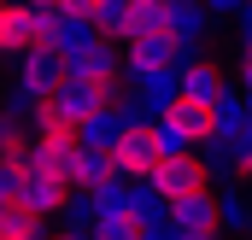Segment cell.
I'll return each instance as SVG.
<instances>
[{"label":"cell","mask_w":252,"mask_h":240,"mask_svg":"<svg viewBox=\"0 0 252 240\" xmlns=\"http://www.w3.org/2000/svg\"><path fill=\"white\" fill-rule=\"evenodd\" d=\"M118 176L124 181H153L164 170V147H158V135H153V123H141V129H129L124 141H118Z\"/></svg>","instance_id":"cell-1"},{"label":"cell","mask_w":252,"mask_h":240,"mask_svg":"<svg viewBox=\"0 0 252 240\" xmlns=\"http://www.w3.org/2000/svg\"><path fill=\"white\" fill-rule=\"evenodd\" d=\"M153 187H158L170 205H182L193 193H211V176H205V164H199V152H193V158H164V170L153 176Z\"/></svg>","instance_id":"cell-2"},{"label":"cell","mask_w":252,"mask_h":240,"mask_svg":"<svg viewBox=\"0 0 252 240\" xmlns=\"http://www.w3.org/2000/svg\"><path fill=\"white\" fill-rule=\"evenodd\" d=\"M124 59H129V76H158V70H182V53L170 35H135L124 41Z\"/></svg>","instance_id":"cell-3"},{"label":"cell","mask_w":252,"mask_h":240,"mask_svg":"<svg viewBox=\"0 0 252 240\" xmlns=\"http://www.w3.org/2000/svg\"><path fill=\"white\" fill-rule=\"evenodd\" d=\"M129 94L153 112V118H164L170 106H182V70H158V76H124Z\"/></svg>","instance_id":"cell-4"},{"label":"cell","mask_w":252,"mask_h":240,"mask_svg":"<svg viewBox=\"0 0 252 240\" xmlns=\"http://www.w3.org/2000/svg\"><path fill=\"white\" fill-rule=\"evenodd\" d=\"M70 193H76V187H70L64 176H41V170H30V181H24V199H18V205H30V211L47 223V217H59L64 205H70Z\"/></svg>","instance_id":"cell-5"},{"label":"cell","mask_w":252,"mask_h":240,"mask_svg":"<svg viewBox=\"0 0 252 240\" xmlns=\"http://www.w3.org/2000/svg\"><path fill=\"white\" fill-rule=\"evenodd\" d=\"M170 229H176V235H211V229H223L217 193H193L182 205H170Z\"/></svg>","instance_id":"cell-6"},{"label":"cell","mask_w":252,"mask_h":240,"mask_svg":"<svg viewBox=\"0 0 252 240\" xmlns=\"http://www.w3.org/2000/svg\"><path fill=\"white\" fill-rule=\"evenodd\" d=\"M229 88H235V82H229V70H223V64H211V59L182 70V100H193V106H217Z\"/></svg>","instance_id":"cell-7"},{"label":"cell","mask_w":252,"mask_h":240,"mask_svg":"<svg viewBox=\"0 0 252 240\" xmlns=\"http://www.w3.org/2000/svg\"><path fill=\"white\" fill-rule=\"evenodd\" d=\"M112 181H124V176H118V158H112V152H100V147H82V164H76L70 187L94 199V193H106Z\"/></svg>","instance_id":"cell-8"},{"label":"cell","mask_w":252,"mask_h":240,"mask_svg":"<svg viewBox=\"0 0 252 240\" xmlns=\"http://www.w3.org/2000/svg\"><path fill=\"white\" fill-rule=\"evenodd\" d=\"M211 118H217V141H229V147H235V141L252 129V100L241 94V82H235V88L211 106Z\"/></svg>","instance_id":"cell-9"},{"label":"cell","mask_w":252,"mask_h":240,"mask_svg":"<svg viewBox=\"0 0 252 240\" xmlns=\"http://www.w3.org/2000/svg\"><path fill=\"white\" fill-rule=\"evenodd\" d=\"M199 164H205V176H211L217 193H223V187H241V158H235L229 141H205V147H199Z\"/></svg>","instance_id":"cell-10"},{"label":"cell","mask_w":252,"mask_h":240,"mask_svg":"<svg viewBox=\"0 0 252 240\" xmlns=\"http://www.w3.org/2000/svg\"><path fill=\"white\" fill-rule=\"evenodd\" d=\"M217 211H223V235L229 240L252 235V199L241 193V187H223V193H217Z\"/></svg>","instance_id":"cell-11"},{"label":"cell","mask_w":252,"mask_h":240,"mask_svg":"<svg viewBox=\"0 0 252 240\" xmlns=\"http://www.w3.org/2000/svg\"><path fill=\"white\" fill-rule=\"evenodd\" d=\"M0 240H53L30 205H0Z\"/></svg>","instance_id":"cell-12"},{"label":"cell","mask_w":252,"mask_h":240,"mask_svg":"<svg viewBox=\"0 0 252 240\" xmlns=\"http://www.w3.org/2000/svg\"><path fill=\"white\" fill-rule=\"evenodd\" d=\"M64 235H94V223H100V211H94V199L88 193H70V205L59 211Z\"/></svg>","instance_id":"cell-13"},{"label":"cell","mask_w":252,"mask_h":240,"mask_svg":"<svg viewBox=\"0 0 252 240\" xmlns=\"http://www.w3.org/2000/svg\"><path fill=\"white\" fill-rule=\"evenodd\" d=\"M100 217H135V181H112L106 193H94Z\"/></svg>","instance_id":"cell-14"},{"label":"cell","mask_w":252,"mask_h":240,"mask_svg":"<svg viewBox=\"0 0 252 240\" xmlns=\"http://www.w3.org/2000/svg\"><path fill=\"white\" fill-rule=\"evenodd\" d=\"M94 240H141V223L135 217H100L94 223Z\"/></svg>","instance_id":"cell-15"},{"label":"cell","mask_w":252,"mask_h":240,"mask_svg":"<svg viewBox=\"0 0 252 240\" xmlns=\"http://www.w3.org/2000/svg\"><path fill=\"white\" fill-rule=\"evenodd\" d=\"M235 82H241V94L252 100V53H241V64H235Z\"/></svg>","instance_id":"cell-16"},{"label":"cell","mask_w":252,"mask_h":240,"mask_svg":"<svg viewBox=\"0 0 252 240\" xmlns=\"http://www.w3.org/2000/svg\"><path fill=\"white\" fill-rule=\"evenodd\" d=\"M170 235H176V229H170ZM176 240H229V235H223V229H211V235H176Z\"/></svg>","instance_id":"cell-17"},{"label":"cell","mask_w":252,"mask_h":240,"mask_svg":"<svg viewBox=\"0 0 252 240\" xmlns=\"http://www.w3.org/2000/svg\"><path fill=\"white\" fill-rule=\"evenodd\" d=\"M141 240H176V235H170V229H158V235H141Z\"/></svg>","instance_id":"cell-18"},{"label":"cell","mask_w":252,"mask_h":240,"mask_svg":"<svg viewBox=\"0 0 252 240\" xmlns=\"http://www.w3.org/2000/svg\"><path fill=\"white\" fill-rule=\"evenodd\" d=\"M64 240H94V235H64Z\"/></svg>","instance_id":"cell-19"}]
</instances>
